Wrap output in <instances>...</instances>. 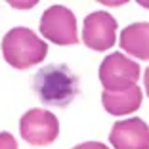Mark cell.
Instances as JSON below:
<instances>
[{
	"label": "cell",
	"instance_id": "7",
	"mask_svg": "<svg viewBox=\"0 0 149 149\" xmlns=\"http://www.w3.org/2000/svg\"><path fill=\"white\" fill-rule=\"evenodd\" d=\"M109 141L115 149H149V126L138 117L113 124Z\"/></svg>",
	"mask_w": 149,
	"mask_h": 149
},
{
	"label": "cell",
	"instance_id": "8",
	"mask_svg": "<svg viewBox=\"0 0 149 149\" xmlns=\"http://www.w3.org/2000/svg\"><path fill=\"white\" fill-rule=\"evenodd\" d=\"M101 103L105 107L107 113L111 115H128L140 109L141 105V90L140 86H132L123 92H107L103 90L101 94Z\"/></svg>",
	"mask_w": 149,
	"mask_h": 149
},
{
	"label": "cell",
	"instance_id": "9",
	"mask_svg": "<svg viewBox=\"0 0 149 149\" xmlns=\"http://www.w3.org/2000/svg\"><path fill=\"white\" fill-rule=\"evenodd\" d=\"M120 48L130 56L149 59V23H132L120 33Z\"/></svg>",
	"mask_w": 149,
	"mask_h": 149
},
{
	"label": "cell",
	"instance_id": "5",
	"mask_svg": "<svg viewBox=\"0 0 149 149\" xmlns=\"http://www.w3.org/2000/svg\"><path fill=\"white\" fill-rule=\"evenodd\" d=\"M19 132L27 143L33 145H48L59 134V123L54 113L44 109L27 111L19 120Z\"/></svg>",
	"mask_w": 149,
	"mask_h": 149
},
{
	"label": "cell",
	"instance_id": "11",
	"mask_svg": "<svg viewBox=\"0 0 149 149\" xmlns=\"http://www.w3.org/2000/svg\"><path fill=\"white\" fill-rule=\"evenodd\" d=\"M73 149H109V147L103 143H97V141H88V143H80Z\"/></svg>",
	"mask_w": 149,
	"mask_h": 149
},
{
	"label": "cell",
	"instance_id": "6",
	"mask_svg": "<svg viewBox=\"0 0 149 149\" xmlns=\"http://www.w3.org/2000/svg\"><path fill=\"white\" fill-rule=\"evenodd\" d=\"M117 36V21L107 12H94L84 19L82 40L90 50L105 52L113 48Z\"/></svg>",
	"mask_w": 149,
	"mask_h": 149
},
{
	"label": "cell",
	"instance_id": "3",
	"mask_svg": "<svg viewBox=\"0 0 149 149\" xmlns=\"http://www.w3.org/2000/svg\"><path fill=\"white\" fill-rule=\"evenodd\" d=\"M140 79V65L132 61L124 54L115 52L101 61L100 67V82L107 92H123L136 86Z\"/></svg>",
	"mask_w": 149,
	"mask_h": 149
},
{
	"label": "cell",
	"instance_id": "4",
	"mask_svg": "<svg viewBox=\"0 0 149 149\" xmlns=\"http://www.w3.org/2000/svg\"><path fill=\"white\" fill-rule=\"evenodd\" d=\"M40 33L42 36L54 44L59 46H69V44L79 42V35H77V19H74L73 12L61 4L50 6L46 12L42 13L40 19Z\"/></svg>",
	"mask_w": 149,
	"mask_h": 149
},
{
	"label": "cell",
	"instance_id": "10",
	"mask_svg": "<svg viewBox=\"0 0 149 149\" xmlns=\"http://www.w3.org/2000/svg\"><path fill=\"white\" fill-rule=\"evenodd\" d=\"M0 149H17L15 138L10 132H0Z\"/></svg>",
	"mask_w": 149,
	"mask_h": 149
},
{
	"label": "cell",
	"instance_id": "1",
	"mask_svg": "<svg viewBox=\"0 0 149 149\" xmlns=\"http://www.w3.org/2000/svg\"><path fill=\"white\" fill-rule=\"evenodd\" d=\"M33 90L44 105L65 107L79 94V77L67 65H48L35 74Z\"/></svg>",
	"mask_w": 149,
	"mask_h": 149
},
{
	"label": "cell",
	"instance_id": "2",
	"mask_svg": "<svg viewBox=\"0 0 149 149\" xmlns=\"http://www.w3.org/2000/svg\"><path fill=\"white\" fill-rule=\"evenodd\" d=\"M4 59L15 69H29L40 63L48 54V44L27 27H15L2 38Z\"/></svg>",
	"mask_w": 149,
	"mask_h": 149
},
{
	"label": "cell",
	"instance_id": "12",
	"mask_svg": "<svg viewBox=\"0 0 149 149\" xmlns=\"http://www.w3.org/2000/svg\"><path fill=\"white\" fill-rule=\"evenodd\" d=\"M143 82H145V92L149 96V67L145 69V74H143Z\"/></svg>",
	"mask_w": 149,
	"mask_h": 149
}]
</instances>
